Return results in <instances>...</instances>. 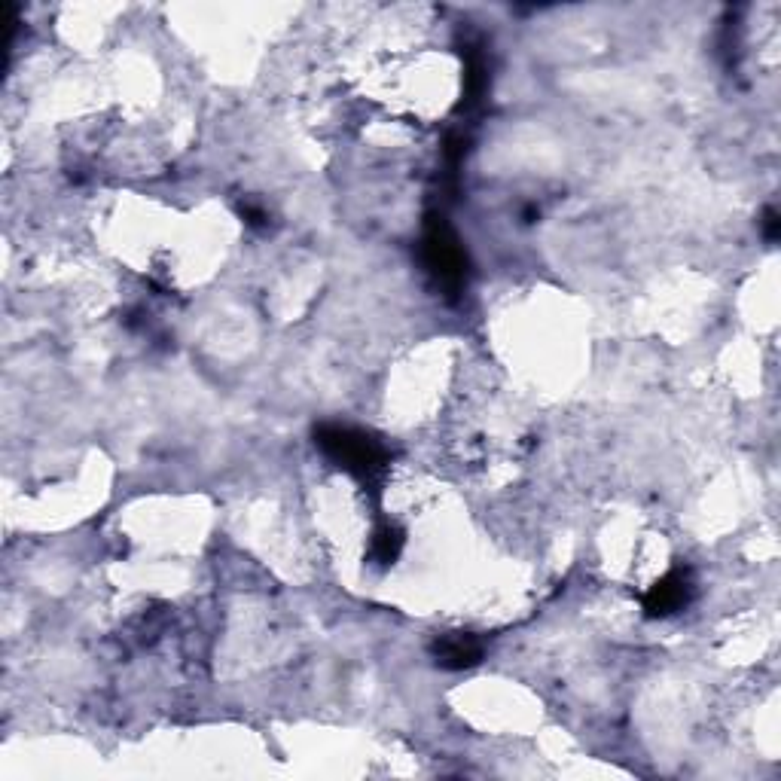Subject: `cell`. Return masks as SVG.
Returning a JSON list of instances; mask_svg holds the SVG:
<instances>
[{"label":"cell","mask_w":781,"mask_h":781,"mask_svg":"<svg viewBox=\"0 0 781 781\" xmlns=\"http://www.w3.org/2000/svg\"><path fill=\"white\" fill-rule=\"evenodd\" d=\"M321 446L327 449V455H333L342 467L354 470V473H376L385 461V452L360 431H351V428H324L318 434Z\"/></svg>","instance_id":"obj_1"},{"label":"cell","mask_w":781,"mask_h":781,"mask_svg":"<svg viewBox=\"0 0 781 781\" xmlns=\"http://www.w3.org/2000/svg\"><path fill=\"white\" fill-rule=\"evenodd\" d=\"M687 592H690V583L684 574H669L666 580H659L650 595H647V611L650 614H672L678 611L684 602H687Z\"/></svg>","instance_id":"obj_2"},{"label":"cell","mask_w":781,"mask_h":781,"mask_svg":"<svg viewBox=\"0 0 781 781\" xmlns=\"http://www.w3.org/2000/svg\"><path fill=\"white\" fill-rule=\"evenodd\" d=\"M476 656H479V647L470 638H452V641L440 644V659L452 669H464V666L476 663Z\"/></svg>","instance_id":"obj_3"}]
</instances>
